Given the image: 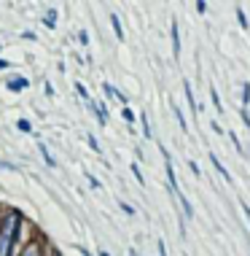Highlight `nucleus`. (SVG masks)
<instances>
[{"label":"nucleus","mask_w":250,"mask_h":256,"mask_svg":"<svg viewBox=\"0 0 250 256\" xmlns=\"http://www.w3.org/2000/svg\"><path fill=\"white\" fill-rule=\"evenodd\" d=\"M119 208H121V210H124V213H129V216H132V213H135V208H132V205H127V202H121Z\"/></svg>","instance_id":"obj_10"},{"label":"nucleus","mask_w":250,"mask_h":256,"mask_svg":"<svg viewBox=\"0 0 250 256\" xmlns=\"http://www.w3.org/2000/svg\"><path fill=\"white\" fill-rule=\"evenodd\" d=\"M19 213L11 210L8 216L3 218L0 224V256H8L11 254V246H13V238H16V226H19Z\"/></svg>","instance_id":"obj_1"},{"label":"nucleus","mask_w":250,"mask_h":256,"mask_svg":"<svg viewBox=\"0 0 250 256\" xmlns=\"http://www.w3.org/2000/svg\"><path fill=\"white\" fill-rule=\"evenodd\" d=\"M54 256H57V254H54Z\"/></svg>","instance_id":"obj_15"},{"label":"nucleus","mask_w":250,"mask_h":256,"mask_svg":"<svg viewBox=\"0 0 250 256\" xmlns=\"http://www.w3.org/2000/svg\"><path fill=\"white\" fill-rule=\"evenodd\" d=\"M40 154H43V159H46V162H48V164H51V168H54V159H51V154H48V151H46V146H43V143H40Z\"/></svg>","instance_id":"obj_8"},{"label":"nucleus","mask_w":250,"mask_h":256,"mask_svg":"<svg viewBox=\"0 0 250 256\" xmlns=\"http://www.w3.org/2000/svg\"><path fill=\"white\" fill-rule=\"evenodd\" d=\"M210 159H213V164H215V170H218V172H221V176H224V178H226V181H232V176H229V172H226V168H224V164H221V162H218V159H215V154H210Z\"/></svg>","instance_id":"obj_2"},{"label":"nucleus","mask_w":250,"mask_h":256,"mask_svg":"<svg viewBox=\"0 0 250 256\" xmlns=\"http://www.w3.org/2000/svg\"><path fill=\"white\" fill-rule=\"evenodd\" d=\"M86 178H89V184H92V186H94V189H100V181H97V178H94V176H86Z\"/></svg>","instance_id":"obj_12"},{"label":"nucleus","mask_w":250,"mask_h":256,"mask_svg":"<svg viewBox=\"0 0 250 256\" xmlns=\"http://www.w3.org/2000/svg\"><path fill=\"white\" fill-rule=\"evenodd\" d=\"M124 119H127V122L132 124V122H135V114H132V110H129V108H124Z\"/></svg>","instance_id":"obj_9"},{"label":"nucleus","mask_w":250,"mask_h":256,"mask_svg":"<svg viewBox=\"0 0 250 256\" xmlns=\"http://www.w3.org/2000/svg\"><path fill=\"white\" fill-rule=\"evenodd\" d=\"M242 210H245V216H248V221H250V208H248V205H242Z\"/></svg>","instance_id":"obj_13"},{"label":"nucleus","mask_w":250,"mask_h":256,"mask_svg":"<svg viewBox=\"0 0 250 256\" xmlns=\"http://www.w3.org/2000/svg\"><path fill=\"white\" fill-rule=\"evenodd\" d=\"M213 106L221 110V100H218V92H215V89H213Z\"/></svg>","instance_id":"obj_11"},{"label":"nucleus","mask_w":250,"mask_h":256,"mask_svg":"<svg viewBox=\"0 0 250 256\" xmlns=\"http://www.w3.org/2000/svg\"><path fill=\"white\" fill-rule=\"evenodd\" d=\"M110 24H113V30H116V36L124 38V30H121V22H119V16L116 14H110Z\"/></svg>","instance_id":"obj_4"},{"label":"nucleus","mask_w":250,"mask_h":256,"mask_svg":"<svg viewBox=\"0 0 250 256\" xmlns=\"http://www.w3.org/2000/svg\"><path fill=\"white\" fill-rule=\"evenodd\" d=\"M19 256H40V246H35V243H32V246H27V248H24V251L19 254Z\"/></svg>","instance_id":"obj_5"},{"label":"nucleus","mask_w":250,"mask_h":256,"mask_svg":"<svg viewBox=\"0 0 250 256\" xmlns=\"http://www.w3.org/2000/svg\"><path fill=\"white\" fill-rule=\"evenodd\" d=\"M172 49H175V54H180V38H178V24L172 22Z\"/></svg>","instance_id":"obj_3"},{"label":"nucleus","mask_w":250,"mask_h":256,"mask_svg":"<svg viewBox=\"0 0 250 256\" xmlns=\"http://www.w3.org/2000/svg\"><path fill=\"white\" fill-rule=\"evenodd\" d=\"M78 251H81V254H83V256H92V254H89V251H83V248H78Z\"/></svg>","instance_id":"obj_14"},{"label":"nucleus","mask_w":250,"mask_h":256,"mask_svg":"<svg viewBox=\"0 0 250 256\" xmlns=\"http://www.w3.org/2000/svg\"><path fill=\"white\" fill-rule=\"evenodd\" d=\"M46 24H48V27H54V24H57V11H48V16H46Z\"/></svg>","instance_id":"obj_7"},{"label":"nucleus","mask_w":250,"mask_h":256,"mask_svg":"<svg viewBox=\"0 0 250 256\" xmlns=\"http://www.w3.org/2000/svg\"><path fill=\"white\" fill-rule=\"evenodd\" d=\"M242 106H250V84L242 86Z\"/></svg>","instance_id":"obj_6"}]
</instances>
